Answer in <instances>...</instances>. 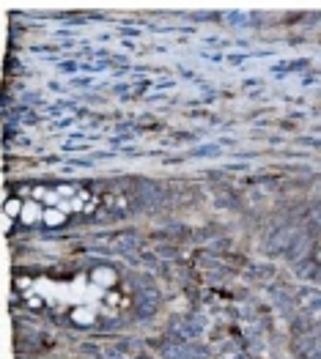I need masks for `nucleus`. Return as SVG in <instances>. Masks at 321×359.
Returning <instances> with one entry per match:
<instances>
[{"label":"nucleus","mask_w":321,"mask_h":359,"mask_svg":"<svg viewBox=\"0 0 321 359\" xmlns=\"http://www.w3.org/2000/svg\"><path fill=\"white\" fill-rule=\"evenodd\" d=\"M105 192L91 184H20L6 192V228H60L99 214Z\"/></svg>","instance_id":"f03ea898"},{"label":"nucleus","mask_w":321,"mask_h":359,"mask_svg":"<svg viewBox=\"0 0 321 359\" xmlns=\"http://www.w3.org/2000/svg\"><path fill=\"white\" fill-rule=\"evenodd\" d=\"M14 291L28 307L74 327H102L132 307V291L110 266L17 274Z\"/></svg>","instance_id":"f257e3e1"}]
</instances>
